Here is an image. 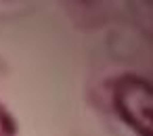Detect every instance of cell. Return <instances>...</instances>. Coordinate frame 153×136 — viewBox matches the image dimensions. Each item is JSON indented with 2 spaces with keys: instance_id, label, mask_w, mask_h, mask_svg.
Masks as SVG:
<instances>
[{
  "instance_id": "2",
  "label": "cell",
  "mask_w": 153,
  "mask_h": 136,
  "mask_svg": "<svg viewBox=\"0 0 153 136\" xmlns=\"http://www.w3.org/2000/svg\"><path fill=\"white\" fill-rule=\"evenodd\" d=\"M0 136H17V123L2 105H0Z\"/></svg>"
},
{
  "instance_id": "1",
  "label": "cell",
  "mask_w": 153,
  "mask_h": 136,
  "mask_svg": "<svg viewBox=\"0 0 153 136\" xmlns=\"http://www.w3.org/2000/svg\"><path fill=\"white\" fill-rule=\"evenodd\" d=\"M113 109L120 119L138 136H153V90L151 84L134 73L115 80L111 90Z\"/></svg>"
}]
</instances>
